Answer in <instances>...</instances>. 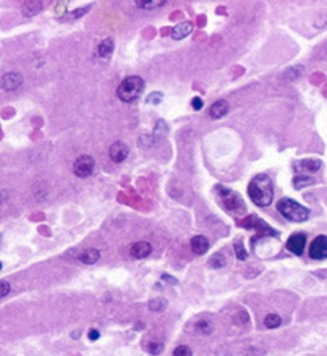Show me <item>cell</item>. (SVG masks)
<instances>
[{"instance_id": "cell-1", "label": "cell", "mask_w": 327, "mask_h": 356, "mask_svg": "<svg viewBox=\"0 0 327 356\" xmlns=\"http://www.w3.org/2000/svg\"><path fill=\"white\" fill-rule=\"evenodd\" d=\"M248 194L256 206L266 207L272 203L274 199V185L272 180L266 173L256 175L248 185Z\"/></svg>"}, {"instance_id": "cell-2", "label": "cell", "mask_w": 327, "mask_h": 356, "mask_svg": "<svg viewBox=\"0 0 327 356\" xmlns=\"http://www.w3.org/2000/svg\"><path fill=\"white\" fill-rule=\"evenodd\" d=\"M277 211L280 212L282 217H285L290 222H304L308 220V217L311 214V211L308 207L302 206L297 201L290 199V198H282L277 203Z\"/></svg>"}, {"instance_id": "cell-3", "label": "cell", "mask_w": 327, "mask_h": 356, "mask_svg": "<svg viewBox=\"0 0 327 356\" xmlns=\"http://www.w3.org/2000/svg\"><path fill=\"white\" fill-rule=\"evenodd\" d=\"M144 91V81L140 76H128L125 78L120 86L117 88V95L123 102H133Z\"/></svg>"}, {"instance_id": "cell-4", "label": "cell", "mask_w": 327, "mask_h": 356, "mask_svg": "<svg viewBox=\"0 0 327 356\" xmlns=\"http://www.w3.org/2000/svg\"><path fill=\"white\" fill-rule=\"evenodd\" d=\"M215 194H217L220 206H222L227 212H234V214H236V212H240V211H245L243 201H241V198L234 190L227 188L224 185H215Z\"/></svg>"}, {"instance_id": "cell-5", "label": "cell", "mask_w": 327, "mask_h": 356, "mask_svg": "<svg viewBox=\"0 0 327 356\" xmlns=\"http://www.w3.org/2000/svg\"><path fill=\"white\" fill-rule=\"evenodd\" d=\"M94 167H96L94 159L91 156L83 154V156L78 157L75 161V164H73V173H75L78 178H88V177H91V175H93Z\"/></svg>"}, {"instance_id": "cell-6", "label": "cell", "mask_w": 327, "mask_h": 356, "mask_svg": "<svg viewBox=\"0 0 327 356\" xmlns=\"http://www.w3.org/2000/svg\"><path fill=\"white\" fill-rule=\"evenodd\" d=\"M240 225H243L245 228H255V230H257V238H259V237H264V235H271V237H276V235H277V232H276V230H272V228L269 227L264 220L257 219L256 215L246 217L245 220H241V222H240Z\"/></svg>"}, {"instance_id": "cell-7", "label": "cell", "mask_w": 327, "mask_h": 356, "mask_svg": "<svg viewBox=\"0 0 327 356\" xmlns=\"http://www.w3.org/2000/svg\"><path fill=\"white\" fill-rule=\"evenodd\" d=\"M308 253H309V258L316 259V261L327 259V237L326 235L316 237L313 240V243H311Z\"/></svg>"}, {"instance_id": "cell-8", "label": "cell", "mask_w": 327, "mask_h": 356, "mask_svg": "<svg viewBox=\"0 0 327 356\" xmlns=\"http://www.w3.org/2000/svg\"><path fill=\"white\" fill-rule=\"evenodd\" d=\"M323 167V162L318 159H302V161L293 162V170L298 173H316Z\"/></svg>"}, {"instance_id": "cell-9", "label": "cell", "mask_w": 327, "mask_h": 356, "mask_svg": "<svg viewBox=\"0 0 327 356\" xmlns=\"http://www.w3.org/2000/svg\"><path fill=\"white\" fill-rule=\"evenodd\" d=\"M21 84H23V76H21L18 71L5 73L2 79H0V88H2L3 91H15V89H18Z\"/></svg>"}, {"instance_id": "cell-10", "label": "cell", "mask_w": 327, "mask_h": 356, "mask_svg": "<svg viewBox=\"0 0 327 356\" xmlns=\"http://www.w3.org/2000/svg\"><path fill=\"white\" fill-rule=\"evenodd\" d=\"M128 154H130V149L123 141H115L114 144L109 147V157H110V161L115 164L123 162L125 159L128 157Z\"/></svg>"}, {"instance_id": "cell-11", "label": "cell", "mask_w": 327, "mask_h": 356, "mask_svg": "<svg viewBox=\"0 0 327 356\" xmlns=\"http://www.w3.org/2000/svg\"><path fill=\"white\" fill-rule=\"evenodd\" d=\"M304 246H306V235L304 233H295L287 240V249L290 253L297 254V256L303 254Z\"/></svg>"}, {"instance_id": "cell-12", "label": "cell", "mask_w": 327, "mask_h": 356, "mask_svg": "<svg viewBox=\"0 0 327 356\" xmlns=\"http://www.w3.org/2000/svg\"><path fill=\"white\" fill-rule=\"evenodd\" d=\"M152 251V246L147 241H138V243H133L130 248V253L131 256L136 258V259H144L151 254Z\"/></svg>"}, {"instance_id": "cell-13", "label": "cell", "mask_w": 327, "mask_h": 356, "mask_svg": "<svg viewBox=\"0 0 327 356\" xmlns=\"http://www.w3.org/2000/svg\"><path fill=\"white\" fill-rule=\"evenodd\" d=\"M229 109L230 107H229V102H227V100H224V99L215 100V102L209 107V115L212 117V119L219 120L229 114Z\"/></svg>"}, {"instance_id": "cell-14", "label": "cell", "mask_w": 327, "mask_h": 356, "mask_svg": "<svg viewBox=\"0 0 327 356\" xmlns=\"http://www.w3.org/2000/svg\"><path fill=\"white\" fill-rule=\"evenodd\" d=\"M191 31H193V24L189 23V21H183V23L177 24L175 28L170 31V36H172V39L180 41V39H185L187 36L191 34Z\"/></svg>"}, {"instance_id": "cell-15", "label": "cell", "mask_w": 327, "mask_h": 356, "mask_svg": "<svg viewBox=\"0 0 327 356\" xmlns=\"http://www.w3.org/2000/svg\"><path fill=\"white\" fill-rule=\"evenodd\" d=\"M99 258H101V251L96 248H89V249H84L81 254H78V259H80V262L83 264H96L99 261Z\"/></svg>"}, {"instance_id": "cell-16", "label": "cell", "mask_w": 327, "mask_h": 356, "mask_svg": "<svg viewBox=\"0 0 327 356\" xmlns=\"http://www.w3.org/2000/svg\"><path fill=\"white\" fill-rule=\"evenodd\" d=\"M191 249L194 254H204L209 249V240L203 235H196L191 238Z\"/></svg>"}, {"instance_id": "cell-17", "label": "cell", "mask_w": 327, "mask_h": 356, "mask_svg": "<svg viewBox=\"0 0 327 356\" xmlns=\"http://www.w3.org/2000/svg\"><path fill=\"white\" fill-rule=\"evenodd\" d=\"M114 52V41L112 39H104L101 44L97 46L96 49V55L101 57V58H109L112 55Z\"/></svg>"}, {"instance_id": "cell-18", "label": "cell", "mask_w": 327, "mask_h": 356, "mask_svg": "<svg viewBox=\"0 0 327 356\" xmlns=\"http://www.w3.org/2000/svg\"><path fill=\"white\" fill-rule=\"evenodd\" d=\"M135 3H136V7L141 10H156V8L164 7L167 2L165 0H136Z\"/></svg>"}, {"instance_id": "cell-19", "label": "cell", "mask_w": 327, "mask_h": 356, "mask_svg": "<svg viewBox=\"0 0 327 356\" xmlns=\"http://www.w3.org/2000/svg\"><path fill=\"white\" fill-rule=\"evenodd\" d=\"M194 332L199 333V335H209L212 332V324H210L208 319H201V321L196 322L194 326Z\"/></svg>"}, {"instance_id": "cell-20", "label": "cell", "mask_w": 327, "mask_h": 356, "mask_svg": "<svg viewBox=\"0 0 327 356\" xmlns=\"http://www.w3.org/2000/svg\"><path fill=\"white\" fill-rule=\"evenodd\" d=\"M42 7H44V2H24L23 10H24V13L28 15V17H33V15L41 12Z\"/></svg>"}, {"instance_id": "cell-21", "label": "cell", "mask_w": 327, "mask_h": 356, "mask_svg": "<svg viewBox=\"0 0 327 356\" xmlns=\"http://www.w3.org/2000/svg\"><path fill=\"white\" fill-rule=\"evenodd\" d=\"M314 183V178L306 177V175H298V177L293 178V187L295 190H302L304 187H309V185Z\"/></svg>"}, {"instance_id": "cell-22", "label": "cell", "mask_w": 327, "mask_h": 356, "mask_svg": "<svg viewBox=\"0 0 327 356\" xmlns=\"http://www.w3.org/2000/svg\"><path fill=\"white\" fill-rule=\"evenodd\" d=\"M280 324H282V317L279 314H276V312L267 314L266 319H264V326L267 329H277V327H280Z\"/></svg>"}, {"instance_id": "cell-23", "label": "cell", "mask_w": 327, "mask_h": 356, "mask_svg": "<svg viewBox=\"0 0 327 356\" xmlns=\"http://www.w3.org/2000/svg\"><path fill=\"white\" fill-rule=\"evenodd\" d=\"M225 262H227V259H225V256H224L222 253H215V254H212V256H210V259H209L210 267H215V269L224 267Z\"/></svg>"}, {"instance_id": "cell-24", "label": "cell", "mask_w": 327, "mask_h": 356, "mask_svg": "<svg viewBox=\"0 0 327 356\" xmlns=\"http://www.w3.org/2000/svg\"><path fill=\"white\" fill-rule=\"evenodd\" d=\"M300 76H302V67L288 68V70L282 75V78L285 79V81H295V79H298Z\"/></svg>"}, {"instance_id": "cell-25", "label": "cell", "mask_w": 327, "mask_h": 356, "mask_svg": "<svg viewBox=\"0 0 327 356\" xmlns=\"http://www.w3.org/2000/svg\"><path fill=\"white\" fill-rule=\"evenodd\" d=\"M167 308V300L164 298H156V300H151L149 301V309L154 311V312H161Z\"/></svg>"}, {"instance_id": "cell-26", "label": "cell", "mask_w": 327, "mask_h": 356, "mask_svg": "<svg viewBox=\"0 0 327 356\" xmlns=\"http://www.w3.org/2000/svg\"><path fill=\"white\" fill-rule=\"evenodd\" d=\"M234 248H235V254H236V259H240V261H245V259L248 258V253H246V249L245 246L241 243L236 241L234 244Z\"/></svg>"}, {"instance_id": "cell-27", "label": "cell", "mask_w": 327, "mask_h": 356, "mask_svg": "<svg viewBox=\"0 0 327 356\" xmlns=\"http://www.w3.org/2000/svg\"><path fill=\"white\" fill-rule=\"evenodd\" d=\"M173 356H193V352L185 345H180V347L173 350Z\"/></svg>"}, {"instance_id": "cell-28", "label": "cell", "mask_w": 327, "mask_h": 356, "mask_svg": "<svg viewBox=\"0 0 327 356\" xmlns=\"http://www.w3.org/2000/svg\"><path fill=\"white\" fill-rule=\"evenodd\" d=\"M10 291H12V286H10V284L7 280H0V300L5 298Z\"/></svg>"}, {"instance_id": "cell-29", "label": "cell", "mask_w": 327, "mask_h": 356, "mask_svg": "<svg viewBox=\"0 0 327 356\" xmlns=\"http://www.w3.org/2000/svg\"><path fill=\"white\" fill-rule=\"evenodd\" d=\"M161 100H162V94L161 93H152L151 95H147V102L149 104H161Z\"/></svg>"}, {"instance_id": "cell-30", "label": "cell", "mask_w": 327, "mask_h": 356, "mask_svg": "<svg viewBox=\"0 0 327 356\" xmlns=\"http://www.w3.org/2000/svg\"><path fill=\"white\" fill-rule=\"evenodd\" d=\"M147 350H149L152 355H159L162 350H164V347H162L161 343H151L149 347H147Z\"/></svg>"}, {"instance_id": "cell-31", "label": "cell", "mask_w": 327, "mask_h": 356, "mask_svg": "<svg viewBox=\"0 0 327 356\" xmlns=\"http://www.w3.org/2000/svg\"><path fill=\"white\" fill-rule=\"evenodd\" d=\"M89 8H91V7H84V8H78V10H75V12H71L70 13V17L71 18H80L81 17V15H84V13H86L88 12V10Z\"/></svg>"}, {"instance_id": "cell-32", "label": "cell", "mask_w": 327, "mask_h": 356, "mask_svg": "<svg viewBox=\"0 0 327 356\" xmlns=\"http://www.w3.org/2000/svg\"><path fill=\"white\" fill-rule=\"evenodd\" d=\"M191 105H193L194 110H201L203 109V99L201 97H193Z\"/></svg>"}, {"instance_id": "cell-33", "label": "cell", "mask_w": 327, "mask_h": 356, "mask_svg": "<svg viewBox=\"0 0 327 356\" xmlns=\"http://www.w3.org/2000/svg\"><path fill=\"white\" fill-rule=\"evenodd\" d=\"M99 335H101V333H99V331H96V329H91V331H89V333H88V337H89V340H97L99 338Z\"/></svg>"}, {"instance_id": "cell-34", "label": "cell", "mask_w": 327, "mask_h": 356, "mask_svg": "<svg viewBox=\"0 0 327 356\" xmlns=\"http://www.w3.org/2000/svg\"><path fill=\"white\" fill-rule=\"evenodd\" d=\"M162 280H167V282H172V284H177V280H175V279H172L168 274H164V275H162Z\"/></svg>"}, {"instance_id": "cell-35", "label": "cell", "mask_w": 327, "mask_h": 356, "mask_svg": "<svg viewBox=\"0 0 327 356\" xmlns=\"http://www.w3.org/2000/svg\"><path fill=\"white\" fill-rule=\"evenodd\" d=\"M324 52H326V55H327V42H326V46H324Z\"/></svg>"}, {"instance_id": "cell-36", "label": "cell", "mask_w": 327, "mask_h": 356, "mask_svg": "<svg viewBox=\"0 0 327 356\" xmlns=\"http://www.w3.org/2000/svg\"><path fill=\"white\" fill-rule=\"evenodd\" d=\"M0 270H2V262H0Z\"/></svg>"}, {"instance_id": "cell-37", "label": "cell", "mask_w": 327, "mask_h": 356, "mask_svg": "<svg viewBox=\"0 0 327 356\" xmlns=\"http://www.w3.org/2000/svg\"><path fill=\"white\" fill-rule=\"evenodd\" d=\"M0 241H2V235H0Z\"/></svg>"}]
</instances>
